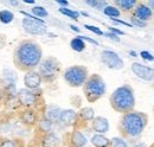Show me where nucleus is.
Here are the masks:
<instances>
[{
  "label": "nucleus",
  "instance_id": "f257e3e1",
  "mask_svg": "<svg viewBox=\"0 0 154 147\" xmlns=\"http://www.w3.org/2000/svg\"><path fill=\"white\" fill-rule=\"evenodd\" d=\"M43 59V50L33 39H24L19 42L13 51V63L21 71H31L38 68Z\"/></svg>",
  "mask_w": 154,
  "mask_h": 147
},
{
  "label": "nucleus",
  "instance_id": "f03ea898",
  "mask_svg": "<svg viewBox=\"0 0 154 147\" xmlns=\"http://www.w3.org/2000/svg\"><path fill=\"white\" fill-rule=\"evenodd\" d=\"M147 122L148 117L145 113L132 110L129 113L122 114L119 124V129L123 136L133 139L141 135L145 127L147 126Z\"/></svg>",
  "mask_w": 154,
  "mask_h": 147
},
{
  "label": "nucleus",
  "instance_id": "7ed1b4c3",
  "mask_svg": "<svg viewBox=\"0 0 154 147\" xmlns=\"http://www.w3.org/2000/svg\"><path fill=\"white\" fill-rule=\"evenodd\" d=\"M110 106L112 108L121 114L129 113L134 110L135 107V97L134 90L131 86L123 84L119 88H116L114 92H112L110 97Z\"/></svg>",
  "mask_w": 154,
  "mask_h": 147
},
{
  "label": "nucleus",
  "instance_id": "20e7f679",
  "mask_svg": "<svg viewBox=\"0 0 154 147\" xmlns=\"http://www.w3.org/2000/svg\"><path fill=\"white\" fill-rule=\"evenodd\" d=\"M106 89L107 88L103 78L97 74L90 75L83 86V92L85 95V99L90 103L96 102L97 100L103 97V95L106 94Z\"/></svg>",
  "mask_w": 154,
  "mask_h": 147
},
{
  "label": "nucleus",
  "instance_id": "39448f33",
  "mask_svg": "<svg viewBox=\"0 0 154 147\" xmlns=\"http://www.w3.org/2000/svg\"><path fill=\"white\" fill-rule=\"evenodd\" d=\"M37 73L42 77L43 82L52 83L54 81H56L60 73V63L56 57L52 56L43 58L37 68Z\"/></svg>",
  "mask_w": 154,
  "mask_h": 147
},
{
  "label": "nucleus",
  "instance_id": "423d86ee",
  "mask_svg": "<svg viewBox=\"0 0 154 147\" xmlns=\"http://www.w3.org/2000/svg\"><path fill=\"white\" fill-rule=\"evenodd\" d=\"M89 77L88 69L83 65H71L63 71L64 81L72 88L83 87Z\"/></svg>",
  "mask_w": 154,
  "mask_h": 147
},
{
  "label": "nucleus",
  "instance_id": "0eeeda50",
  "mask_svg": "<svg viewBox=\"0 0 154 147\" xmlns=\"http://www.w3.org/2000/svg\"><path fill=\"white\" fill-rule=\"evenodd\" d=\"M17 101L23 109H35L39 102V94L37 90L21 88L17 92Z\"/></svg>",
  "mask_w": 154,
  "mask_h": 147
},
{
  "label": "nucleus",
  "instance_id": "6e6552de",
  "mask_svg": "<svg viewBox=\"0 0 154 147\" xmlns=\"http://www.w3.org/2000/svg\"><path fill=\"white\" fill-rule=\"evenodd\" d=\"M101 62L113 70H121L125 67L122 58L115 51H112V50H103L101 52Z\"/></svg>",
  "mask_w": 154,
  "mask_h": 147
},
{
  "label": "nucleus",
  "instance_id": "1a4fd4ad",
  "mask_svg": "<svg viewBox=\"0 0 154 147\" xmlns=\"http://www.w3.org/2000/svg\"><path fill=\"white\" fill-rule=\"evenodd\" d=\"M21 25H23V30L31 36H43L48 33V27L45 24L38 23L32 19L24 18L21 20Z\"/></svg>",
  "mask_w": 154,
  "mask_h": 147
},
{
  "label": "nucleus",
  "instance_id": "9d476101",
  "mask_svg": "<svg viewBox=\"0 0 154 147\" xmlns=\"http://www.w3.org/2000/svg\"><path fill=\"white\" fill-rule=\"evenodd\" d=\"M131 69H132V71H133L134 75H136L139 78H141V80H143V81L151 82V81L154 80L153 68H149V67H147V65H143V64H141V63L135 62V63H132Z\"/></svg>",
  "mask_w": 154,
  "mask_h": 147
},
{
  "label": "nucleus",
  "instance_id": "9b49d317",
  "mask_svg": "<svg viewBox=\"0 0 154 147\" xmlns=\"http://www.w3.org/2000/svg\"><path fill=\"white\" fill-rule=\"evenodd\" d=\"M43 81L42 77L39 76V74L37 73V70H31L27 71L24 75V86L26 89L30 90H38L42 86Z\"/></svg>",
  "mask_w": 154,
  "mask_h": 147
},
{
  "label": "nucleus",
  "instance_id": "f8f14e48",
  "mask_svg": "<svg viewBox=\"0 0 154 147\" xmlns=\"http://www.w3.org/2000/svg\"><path fill=\"white\" fill-rule=\"evenodd\" d=\"M20 122L27 127H33L39 120L38 113L36 109H23L19 113Z\"/></svg>",
  "mask_w": 154,
  "mask_h": 147
},
{
  "label": "nucleus",
  "instance_id": "ddd939ff",
  "mask_svg": "<svg viewBox=\"0 0 154 147\" xmlns=\"http://www.w3.org/2000/svg\"><path fill=\"white\" fill-rule=\"evenodd\" d=\"M134 18L139 19L141 21H145L147 23L148 20L153 18V12L151 11V8L146 5V4H141V2H137L135 5L134 10H133V16Z\"/></svg>",
  "mask_w": 154,
  "mask_h": 147
},
{
  "label": "nucleus",
  "instance_id": "4468645a",
  "mask_svg": "<svg viewBox=\"0 0 154 147\" xmlns=\"http://www.w3.org/2000/svg\"><path fill=\"white\" fill-rule=\"evenodd\" d=\"M77 120H78L77 111H75L74 109H62L58 122L65 127H71L76 125Z\"/></svg>",
  "mask_w": 154,
  "mask_h": 147
},
{
  "label": "nucleus",
  "instance_id": "2eb2a0df",
  "mask_svg": "<svg viewBox=\"0 0 154 147\" xmlns=\"http://www.w3.org/2000/svg\"><path fill=\"white\" fill-rule=\"evenodd\" d=\"M91 129L96 134H106L109 130V121L103 116H95L91 121Z\"/></svg>",
  "mask_w": 154,
  "mask_h": 147
},
{
  "label": "nucleus",
  "instance_id": "dca6fc26",
  "mask_svg": "<svg viewBox=\"0 0 154 147\" xmlns=\"http://www.w3.org/2000/svg\"><path fill=\"white\" fill-rule=\"evenodd\" d=\"M60 144H62L60 138L54 132H50L45 135H42V138H40L42 147H59Z\"/></svg>",
  "mask_w": 154,
  "mask_h": 147
},
{
  "label": "nucleus",
  "instance_id": "f3484780",
  "mask_svg": "<svg viewBox=\"0 0 154 147\" xmlns=\"http://www.w3.org/2000/svg\"><path fill=\"white\" fill-rule=\"evenodd\" d=\"M69 141H70V146L71 147H85L87 145V138L84 136V134L79 130H72L70 133V138H69Z\"/></svg>",
  "mask_w": 154,
  "mask_h": 147
},
{
  "label": "nucleus",
  "instance_id": "a211bd4d",
  "mask_svg": "<svg viewBox=\"0 0 154 147\" xmlns=\"http://www.w3.org/2000/svg\"><path fill=\"white\" fill-rule=\"evenodd\" d=\"M60 111L62 109L58 107V106H55V105H49L45 110H44V117L48 119L49 121H51L52 124H56L59 120V116H60Z\"/></svg>",
  "mask_w": 154,
  "mask_h": 147
},
{
  "label": "nucleus",
  "instance_id": "6ab92c4d",
  "mask_svg": "<svg viewBox=\"0 0 154 147\" xmlns=\"http://www.w3.org/2000/svg\"><path fill=\"white\" fill-rule=\"evenodd\" d=\"M36 127H37V130H38L42 135H45V134H48V133L52 132L54 124H52L51 121H49L48 119H45L44 116H42V117H39V120H38V122H37V125H36Z\"/></svg>",
  "mask_w": 154,
  "mask_h": 147
},
{
  "label": "nucleus",
  "instance_id": "aec40b11",
  "mask_svg": "<svg viewBox=\"0 0 154 147\" xmlns=\"http://www.w3.org/2000/svg\"><path fill=\"white\" fill-rule=\"evenodd\" d=\"M77 117L84 122H91L95 117V110L91 107H84L81 108L79 111L77 113Z\"/></svg>",
  "mask_w": 154,
  "mask_h": 147
},
{
  "label": "nucleus",
  "instance_id": "412c9836",
  "mask_svg": "<svg viewBox=\"0 0 154 147\" xmlns=\"http://www.w3.org/2000/svg\"><path fill=\"white\" fill-rule=\"evenodd\" d=\"M115 6L121 11L123 12H129V11H133L135 7V5L137 4V1L135 0H115L114 1Z\"/></svg>",
  "mask_w": 154,
  "mask_h": 147
},
{
  "label": "nucleus",
  "instance_id": "4be33fe9",
  "mask_svg": "<svg viewBox=\"0 0 154 147\" xmlns=\"http://www.w3.org/2000/svg\"><path fill=\"white\" fill-rule=\"evenodd\" d=\"M17 82V74L14 73L12 69L7 68L2 70V84L5 86H10V84H16Z\"/></svg>",
  "mask_w": 154,
  "mask_h": 147
},
{
  "label": "nucleus",
  "instance_id": "5701e85b",
  "mask_svg": "<svg viewBox=\"0 0 154 147\" xmlns=\"http://www.w3.org/2000/svg\"><path fill=\"white\" fill-rule=\"evenodd\" d=\"M90 142L94 147H109L110 140L103 134H94L90 139Z\"/></svg>",
  "mask_w": 154,
  "mask_h": 147
},
{
  "label": "nucleus",
  "instance_id": "b1692460",
  "mask_svg": "<svg viewBox=\"0 0 154 147\" xmlns=\"http://www.w3.org/2000/svg\"><path fill=\"white\" fill-rule=\"evenodd\" d=\"M70 46H71V49H72L74 51H76V52H82V51H84V49H85L87 45H85V42H83L79 37H76V38L71 39Z\"/></svg>",
  "mask_w": 154,
  "mask_h": 147
},
{
  "label": "nucleus",
  "instance_id": "393cba45",
  "mask_svg": "<svg viewBox=\"0 0 154 147\" xmlns=\"http://www.w3.org/2000/svg\"><path fill=\"white\" fill-rule=\"evenodd\" d=\"M14 19V13L10 10H1L0 11V23L7 25L10 23H12Z\"/></svg>",
  "mask_w": 154,
  "mask_h": 147
},
{
  "label": "nucleus",
  "instance_id": "a878e982",
  "mask_svg": "<svg viewBox=\"0 0 154 147\" xmlns=\"http://www.w3.org/2000/svg\"><path fill=\"white\" fill-rule=\"evenodd\" d=\"M103 13L107 16V17H110V19L113 18H117L121 16V12L120 10L116 7V6H113V5H107L104 8H103Z\"/></svg>",
  "mask_w": 154,
  "mask_h": 147
},
{
  "label": "nucleus",
  "instance_id": "bb28decb",
  "mask_svg": "<svg viewBox=\"0 0 154 147\" xmlns=\"http://www.w3.org/2000/svg\"><path fill=\"white\" fill-rule=\"evenodd\" d=\"M31 12H32V16H35L36 18H38V19L46 18V17L49 16V13H48L46 8H44L43 6H38V5L32 6Z\"/></svg>",
  "mask_w": 154,
  "mask_h": 147
},
{
  "label": "nucleus",
  "instance_id": "cd10ccee",
  "mask_svg": "<svg viewBox=\"0 0 154 147\" xmlns=\"http://www.w3.org/2000/svg\"><path fill=\"white\" fill-rule=\"evenodd\" d=\"M58 11H59V13H62V14L69 17V18L74 19V20H77V19L79 18V16H81L79 12L74 11V10H71V8H68V7H60Z\"/></svg>",
  "mask_w": 154,
  "mask_h": 147
},
{
  "label": "nucleus",
  "instance_id": "c85d7f7f",
  "mask_svg": "<svg viewBox=\"0 0 154 147\" xmlns=\"http://www.w3.org/2000/svg\"><path fill=\"white\" fill-rule=\"evenodd\" d=\"M85 4H87L88 6H90V7H93V8L102 10V11H103V8L108 5L107 1H102V0H101V1H100V0H87Z\"/></svg>",
  "mask_w": 154,
  "mask_h": 147
},
{
  "label": "nucleus",
  "instance_id": "c756f323",
  "mask_svg": "<svg viewBox=\"0 0 154 147\" xmlns=\"http://www.w3.org/2000/svg\"><path fill=\"white\" fill-rule=\"evenodd\" d=\"M0 147H20L19 142L14 139H1L0 140Z\"/></svg>",
  "mask_w": 154,
  "mask_h": 147
},
{
  "label": "nucleus",
  "instance_id": "7c9ffc66",
  "mask_svg": "<svg viewBox=\"0 0 154 147\" xmlns=\"http://www.w3.org/2000/svg\"><path fill=\"white\" fill-rule=\"evenodd\" d=\"M109 147H128L127 142L122 139V138H113L110 139V144H109Z\"/></svg>",
  "mask_w": 154,
  "mask_h": 147
},
{
  "label": "nucleus",
  "instance_id": "2f4dec72",
  "mask_svg": "<svg viewBox=\"0 0 154 147\" xmlns=\"http://www.w3.org/2000/svg\"><path fill=\"white\" fill-rule=\"evenodd\" d=\"M10 132H12V125L7 121L5 122H0V133L2 134H8Z\"/></svg>",
  "mask_w": 154,
  "mask_h": 147
},
{
  "label": "nucleus",
  "instance_id": "473e14b6",
  "mask_svg": "<svg viewBox=\"0 0 154 147\" xmlns=\"http://www.w3.org/2000/svg\"><path fill=\"white\" fill-rule=\"evenodd\" d=\"M84 27H85L87 30H89V31L94 32V33H95V35H97V36H103V31H102L100 27H97V26H94V25H88V24H85V25H84Z\"/></svg>",
  "mask_w": 154,
  "mask_h": 147
},
{
  "label": "nucleus",
  "instance_id": "72a5a7b5",
  "mask_svg": "<svg viewBox=\"0 0 154 147\" xmlns=\"http://www.w3.org/2000/svg\"><path fill=\"white\" fill-rule=\"evenodd\" d=\"M131 25L132 26H136V27H146L147 26V23L141 21V20L134 18V17H131Z\"/></svg>",
  "mask_w": 154,
  "mask_h": 147
},
{
  "label": "nucleus",
  "instance_id": "f704fd0d",
  "mask_svg": "<svg viewBox=\"0 0 154 147\" xmlns=\"http://www.w3.org/2000/svg\"><path fill=\"white\" fill-rule=\"evenodd\" d=\"M103 36L109 38V39H112V40H114V42H120L121 40L120 37L114 35V33H112V32H103Z\"/></svg>",
  "mask_w": 154,
  "mask_h": 147
},
{
  "label": "nucleus",
  "instance_id": "c9c22d12",
  "mask_svg": "<svg viewBox=\"0 0 154 147\" xmlns=\"http://www.w3.org/2000/svg\"><path fill=\"white\" fill-rule=\"evenodd\" d=\"M140 56L143 58V59H146V61H154V57L148 51H141L140 52Z\"/></svg>",
  "mask_w": 154,
  "mask_h": 147
},
{
  "label": "nucleus",
  "instance_id": "e433bc0d",
  "mask_svg": "<svg viewBox=\"0 0 154 147\" xmlns=\"http://www.w3.org/2000/svg\"><path fill=\"white\" fill-rule=\"evenodd\" d=\"M108 32H112V33H114L116 36H123L125 35V32L122 30H119L116 27H108Z\"/></svg>",
  "mask_w": 154,
  "mask_h": 147
},
{
  "label": "nucleus",
  "instance_id": "4c0bfd02",
  "mask_svg": "<svg viewBox=\"0 0 154 147\" xmlns=\"http://www.w3.org/2000/svg\"><path fill=\"white\" fill-rule=\"evenodd\" d=\"M83 42H89V43H91V44H94V45H98V42L95 40V39H93V38H90V37H87V36H78Z\"/></svg>",
  "mask_w": 154,
  "mask_h": 147
},
{
  "label": "nucleus",
  "instance_id": "58836bf2",
  "mask_svg": "<svg viewBox=\"0 0 154 147\" xmlns=\"http://www.w3.org/2000/svg\"><path fill=\"white\" fill-rule=\"evenodd\" d=\"M5 45H6V36L0 33V50L4 49Z\"/></svg>",
  "mask_w": 154,
  "mask_h": 147
},
{
  "label": "nucleus",
  "instance_id": "ea45409f",
  "mask_svg": "<svg viewBox=\"0 0 154 147\" xmlns=\"http://www.w3.org/2000/svg\"><path fill=\"white\" fill-rule=\"evenodd\" d=\"M56 2H57L58 5H60L62 7H66V6L69 5V2H68V1H65V0H57Z\"/></svg>",
  "mask_w": 154,
  "mask_h": 147
},
{
  "label": "nucleus",
  "instance_id": "a19ab883",
  "mask_svg": "<svg viewBox=\"0 0 154 147\" xmlns=\"http://www.w3.org/2000/svg\"><path fill=\"white\" fill-rule=\"evenodd\" d=\"M149 8H151V11L154 12V0H149V1H147V4H146Z\"/></svg>",
  "mask_w": 154,
  "mask_h": 147
},
{
  "label": "nucleus",
  "instance_id": "79ce46f5",
  "mask_svg": "<svg viewBox=\"0 0 154 147\" xmlns=\"http://www.w3.org/2000/svg\"><path fill=\"white\" fill-rule=\"evenodd\" d=\"M5 100V92H4V88L0 87V103Z\"/></svg>",
  "mask_w": 154,
  "mask_h": 147
},
{
  "label": "nucleus",
  "instance_id": "37998d69",
  "mask_svg": "<svg viewBox=\"0 0 154 147\" xmlns=\"http://www.w3.org/2000/svg\"><path fill=\"white\" fill-rule=\"evenodd\" d=\"M23 2H24V4H29V5H33V6H35L36 0H23Z\"/></svg>",
  "mask_w": 154,
  "mask_h": 147
},
{
  "label": "nucleus",
  "instance_id": "c03bdc74",
  "mask_svg": "<svg viewBox=\"0 0 154 147\" xmlns=\"http://www.w3.org/2000/svg\"><path fill=\"white\" fill-rule=\"evenodd\" d=\"M6 4H8V5H11V6H18L19 5V1H6Z\"/></svg>",
  "mask_w": 154,
  "mask_h": 147
},
{
  "label": "nucleus",
  "instance_id": "a18cd8bd",
  "mask_svg": "<svg viewBox=\"0 0 154 147\" xmlns=\"http://www.w3.org/2000/svg\"><path fill=\"white\" fill-rule=\"evenodd\" d=\"M70 29H71L72 31H75V32H79V29H78L77 26H75V25H70Z\"/></svg>",
  "mask_w": 154,
  "mask_h": 147
},
{
  "label": "nucleus",
  "instance_id": "49530a36",
  "mask_svg": "<svg viewBox=\"0 0 154 147\" xmlns=\"http://www.w3.org/2000/svg\"><path fill=\"white\" fill-rule=\"evenodd\" d=\"M129 55L132 56V57H137V54L135 51H129Z\"/></svg>",
  "mask_w": 154,
  "mask_h": 147
},
{
  "label": "nucleus",
  "instance_id": "de8ad7c7",
  "mask_svg": "<svg viewBox=\"0 0 154 147\" xmlns=\"http://www.w3.org/2000/svg\"><path fill=\"white\" fill-rule=\"evenodd\" d=\"M133 147H146L143 144H136V145H134Z\"/></svg>",
  "mask_w": 154,
  "mask_h": 147
},
{
  "label": "nucleus",
  "instance_id": "09e8293b",
  "mask_svg": "<svg viewBox=\"0 0 154 147\" xmlns=\"http://www.w3.org/2000/svg\"><path fill=\"white\" fill-rule=\"evenodd\" d=\"M79 14H82V16H85V17H89V14H88V13H85V12H81Z\"/></svg>",
  "mask_w": 154,
  "mask_h": 147
},
{
  "label": "nucleus",
  "instance_id": "8fccbe9b",
  "mask_svg": "<svg viewBox=\"0 0 154 147\" xmlns=\"http://www.w3.org/2000/svg\"><path fill=\"white\" fill-rule=\"evenodd\" d=\"M0 116H1V113H0Z\"/></svg>",
  "mask_w": 154,
  "mask_h": 147
},
{
  "label": "nucleus",
  "instance_id": "3c124183",
  "mask_svg": "<svg viewBox=\"0 0 154 147\" xmlns=\"http://www.w3.org/2000/svg\"><path fill=\"white\" fill-rule=\"evenodd\" d=\"M69 147H71V146H69Z\"/></svg>",
  "mask_w": 154,
  "mask_h": 147
}]
</instances>
